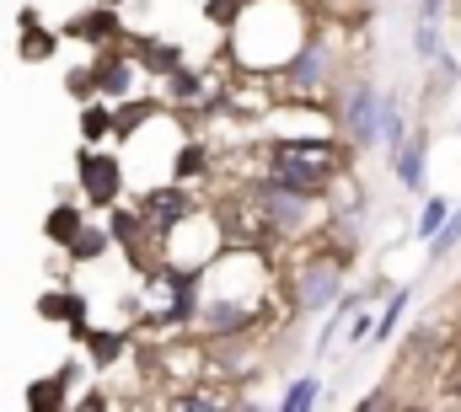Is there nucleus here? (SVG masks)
I'll use <instances>...</instances> for the list:
<instances>
[{
	"label": "nucleus",
	"instance_id": "3",
	"mask_svg": "<svg viewBox=\"0 0 461 412\" xmlns=\"http://www.w3.org/2000/svg\"><path fill=\"white\" fill-rule=\"evenodd\" d=\"M279 70H285L290 92H301V97H322V92L333 86V49H328V38H301V49H295Z\"/></svg>",
	"mask_w": 461,
	"mask_h": 412
},
{
	"label": "nucleus",
	"instance_id": "12",
	"mask_svg": "<svg viewBox=\"0 0 461 412\" xmlns=\"http://www.w3.org/2000/svg\"><path fill=\"white\" fill-rule=\"evenodd\" d=\"M317 402H322V381H317V375L290 381V391L279 397V408H285V412H306V408H317Z\"/></svg>",
	"mask_w": 461,
	"mask_h": 412
},
{
	"label": "nucleus",
	"instance_id": "23",
	"mask_svg": "<svg viewBox=\"0 0 461 412\" xmlns=\"http://www.w3.org/2000/svg\"><path fill=\"white\" fill-rule=\"evenodd\" d=\"M43 316H65V321H70V327L81 332V316H86V310H81V300H76V295L65 290L59 300H43Z\"/></svg>",
	"mask_w": 461,
	"mask_h": 412
},
{
	"label": "nucleus",
	"instance_id": "2",
	"mask_svg": "<svg viewBox=\"0 0 461 412\" xmlns=\"http://www.w3.org/2000/svg\"><path fill=\"white\" fill-rule=\"evenodd\" d=\"M258 214H263L274 230H306V225L317 219V193H306V188H290V183L268 177V183L258 188Z\"/></svg>",
	"mask_w": 461,
	"mask_h": 412
},
{
	"label": "nucleus",
	"instance_id": "1",
	"mask_svg": "<svg viewBox=\"0 0 461 412\" xmlns=\"http://www.w3.org/2000/svg\"><path fill=\"white\" fill-rule=\"evenodd\" d=\"M274 177L290 183V188H306V193H322L333 177H339V150L333 145H317V139H279L274 145Z\"/></svg>",
	"mask_w": 461,
	"mask_h": 412
},
{
	"label": "nucleus",
	"instance_id": "19",
	"mask_svg": "<svg viewBox=\"0 0 461 412\" xmlns=\"http://www.w3.org/2000/svg\"><path fill=\"white\" fill-rule=\"evenodd\" d=\"M402 310H408V290H397V295H392V306H386V316H381V321L370 327V343H381V337H392V327L402 321Z\"/></svg>",
	"mask_w": 461,
	"mask_h": 412
},
{
	"label": "nucleus",
	"instance_id": "29",
	"mask_svg": "<svg viewBox=\"0 0 461 412\" xmlns=\"http://www.w3.org/2000/svg\"><path fill=\"white\" fill-rule=\"evenodd\" d=\"M103 5H118V0H103Z\"/></svg>",
	"mask_w": 461,
	"mask_h": 412
},
{
	"label": "nucleus",
	"instance_id": "28",
	"mask_svg": "<svg viewBox=\"0 0 461 412\" xmlns=\"http://www.w3.org/2000/svg\"><path fill=\"white\" fill-rule=\"evenodd\" d=\"M440 11H446V0H424L419 5V22H440Z\"/></svg>",
	"mask_w": 461,
	"mask_h": 412
},
{
	"label": "nucleus",
	"instance_id": "17",
	"mask_svg": "<svg viewBox=\"0 0 461 412\" xmlns=\"http://www.w3.org/2000/svg\"><path fill=\"white\" fill-rule=\"evenodd\" d=\"M446 214H451V199L446 193H435V199H424V214H419V236L429 241L440 225H446Z\"/></svg>",
	"mask_w": 461,
	"mask_h": 412
},
{
	"label": "nucleus",
	"instance_id": "4",
	"mask_svg": "<svg viewBox=\"0 0 461 412\" xmlns=\"http://www.w3.org/2000/svg\"><path fill=\"white\" fill-rule=\"evenodd\" d=\"M344 252H333V257H312L306 268H301V284H295V306L301 310H328L339 295H344Z\"/></svg>",
	"mask_w": 461,
	"mask_h": 412
},
{
	"label": "nucleus",
	"instance_id": "16",
	"mask_svg": "<svg viewBox=\"0 0 461 412\" xmlns=\"http://www.w3.org/2000/svg\"><path fill=\"white\" fill-rule=\"evenodd\" d=\"M22 22H27V43H22V54H27V59H49V54H54V38L38 27L32 11H22Z\"/></svg>",
	"mask_w": 461,
	"mask_h": 412
},
{
	"label": "nucleus",
	"instance_id": "24",
	"mask_svg": "<svg viewBox=\"0 0 461 412\" xmlns=\"http://www.w3.org/2000/svg\"><path fill=\"white\" fill-rule=\"evenodd\" d=\"M140 230H145V225H140V214H129V209H123V214H113V236H118V241H134Z\"/></svg>",
	"mask_w": 461,
	"mask_h": 412
},
{
	"label": "nucleus",
	"instance_id": "21",
	"mask_svg": "<svg viewBox=\"0 0 461 412\" xmlns=\"http://www.w3.org/2000/svg\"><path fill=\"white\" fill-rule=\"evenodd\" d=\"M86 343H92V359H97V364H113L118 354H123V337H118V332H92Z\"/></svg>",
	"mask_w": 461,
	"mask_h": 412
},
{
	"label": "nucleus",
	"instance_id": "6",
	"mask_svg": "<svg viewBox=\"0 0 461 412\" xmlns=\"http://www.w3.org/2000/svg\"><path fill=\"white\" fill-rule=\"evenodd\" d=\"M118 188H123V166H118V156H108V150H86L81 156V193L92 199V204H113Z\"/></svg>",
	"mask_w": 461,
	"mask_h": 412
},
{
	"label": "nucleus",
	"instance_id": "26",
	"mask_svg": "<svg viewBox=\"0 0 461 412\" xmlns=\"http://www.w3.org/2000/svg\"><path fill=\"white\" fill-rule=\"evenodd\" d=\"M70 92H76V97H92V92H97V86H92V70H76V76H70Z\"/></svg>",
	"mask_w": 461,
	"mask_h": 412
},
{
	"label": "nucleus",
	"instance_id": "15",
	"mask_svg": "<svg viewBox=\"0 0 461 412\" xmlns=\"http://www.w3.org/2000/svg\"><path fill=\"white\" fill-rule=\"evenodd\" d=\"M81 134H86V145H97L103 134H113V107L108 103L86 107V112H81Z\"/></svg>",
	"mask_w": 461,
	"mask_h": 412
},
{
	"label": "nucleus",
	"instance_id": "25",
	"mask_svg": "<svg viewBox=\"0 0 461 412\" xmlns=\"http://www.w3.org/2000/svg\"><path fill=\"white\" fill-rule=\"evenodd\" d=\"M435 76H440V86L451 92V86H456V76H461V65L451 59V54H435Z\"/></svg>",
	"mask_w": 461,
	"mask_h": 412
},
{
	"label": "nucleus",
	"instance_id": "9",
	"mask_svg": "<svg viewBox=\"0 0 461 412\" xmlns=\"http://www.w3.org/2000/svg\"><path fill=\"white\" fill-rule=\"evenodd\" d=\"M92 86H97L108 103H123V97L134 92V65H129V59H118V54H113V59H103V65L92 70Z\"/></svg>",
	"mask_w": 461,
	"mask_h": 412
},
{
	"label": "nucleus",
	"instance_id": "18",
	"mask_svg": "<svg viewBox=\"0 0 461 412\" xmlns=\"http://www.w3.org/2000/svg\"><path fill=\"white\" fill-rule=\"evenodd\" d=\"M134 54H140V59H145L150 70H177V59H183V54H177L172 43H140Z\"/></svg>",
	"mask_w": 461,
	"mask_h": 412
},
{
	"label": "nucleus",
	"instance_id": "10",
	"mask_svg": "<svg viewBox=\"0 0 461 412\" xmlns=\"http://www.w3.org/2000/svg\"><path fill=\"white\" fill-rule=\"evenodd\" d=\"M70 38H86V43H108V38H123L118 32V16L113 5H97V11H86V16H76L70 27H65Z\"/></svg>",
	"mask_w": 461,
	"mask_h": 412
},
{
	"label": "nucleus",
	"instance_id": "5",
	"mask_svg": "<svg viewBox=\"0 0 461 412\" xmlns=\"http://www.w3.org/2000/svg\"><path fill=\"white\" fill-rule=\"evenodd\" d=\"M134 214H140V225H145L150 236H167V230H172L177 219L199 214V204L188 199V188H177V183H172V188H156V193H145Z\"/></svg>",
	"mask_w": 461,
	"mask_h": 412
},
{
	"label": "nucleus",
	"instance_id": "11",
	"mask_svg": "<svg viewBox=\"0 0 461 412\" xmlns=\"http://www.w3.org/2000/svg\"><path fill=\"white\" fill-rule=\"evenodd\" d=\"M456 246H461V209L451 204V214H446V225H440V230L429 236V263H446V257H451Z\"/></svg>",
	"mask_w": 461,
	"mask_h": 412
},
{
	"label": "nucleus",
	"instance_id": "22",
	"mask_svg": "<svg viewBox=\"0 0 461 412\" xmlns=\"http://www.w3.org/2000/svg\"><path fill=\"white\" fill-rule=\"evenodd\" d=\"M413 54H419V59H435V54H440V22H419V32H413Z\"/></svg>",
	"mask_w": 461,
	"mask_h": 412
},
{
	"label": "nucleus",
	"instance_id": "13",
	"mask_svg": "<svg viewBox=\"0 0 461 412\" xmlns=\"http://www.w3.org/2000/svg\"><path fill=\"white\" fill-rule=\"evenodd\" d=\"M76 230H81V209H76V204H59L49 219H43V236H49V241H59V246H65Z\"/></svg>",
	"mask_w": 461,
	"mask_h": 412
},
{
	"label": "nucleus",
	"instance_id": "14",
	"mask_svg": "<svg viewBox=\"0 0 461 412\" xmlns=\"http://www.w3.org/2000/svg\"><path fill=\"white\" fill-rule=\"evenodd\" d=\"M65 246H70V257H76V263H92V257H103V252H108V230H86V225H81Z\"/></svg>",
	"mask_w": 461,
	"mask_h": 412
},
{
	"label": "nucleus",
	"instance_id": "30",
	"mask_svg": "<svg viewBox=\"0 0 461 412\" xmlns=\"http://www.w3.org/2000/svg\"><path fill=\"white\" fill-rule=\"evenodd\" d=\"M456 321H461V310H456Z\"/></svg>",
	"mask_w": 461,
	"mask_h": 412
},
{
	"label": "nucleus",
	"instance_id": "8",
	"mask_svg": "<svg viewBox=\"0 0 461 412\" xmlns=\"http://www.w3.org/2000/svg\"><path fill=\"white\" fill-rule=\"evenodd\" d=\"M424 156H429V139L424 134H402V145L392 150V172L408 193H424Z\"/></svg>",
	"mask_w": 461,
	"mask_h": 412
},
{
	"label": "nucleus",
	"instance_id": "27",
	"mask_svg": "<svg viewBox=\"0 0 461 412\" xmlns=\"http://www.w3.org/2000/svg\"><path fill=\"white\" fill-rule=\"evenodd\" d=\"M348 337H354V343H370V316H354V321H348Z\"/></svg>",
	"mask_w": 461,
	"mask_h": 412
},
{
	"label": "nucleus",
	"instance_id": "20",
	"mask_svg": "<svg viewBox=\"0 0 461 412\" xmlns=\"http://www.w3.org/2000/svg\"><path fill=\"white\" fill-rule=\"evenodd\" d=\"M199 172H204V145H183V150H177L172 177H177V183H188V177H199Z\"/></svg>",
	"mask_w": 461,
	"mask_h": 412
},
{
	"label": "nucleus",
	"instance_id": "7",
	"mask_svg": "<svg viewBox=\"0 0 461 412\" xmlns=\"http://www.w3.org/2000/svg\"><path fill=\"white\" fill-rule=\"evenodd\" d=\"M375 112H381V92L370 86V81H359V86H348V103H344V134L365 150V145H375Z\"/></svg>",
	"mask_w": 461,
	"mask_h": 412
}]
</instances>
